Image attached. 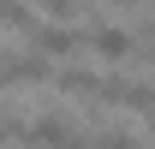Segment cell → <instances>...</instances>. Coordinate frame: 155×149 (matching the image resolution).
<instances>
[{
    "label": "cell",
    "mask_w": 155,
    "mask_h": 149,
    "mask_svg": "<svg viewBox=\"0 0 155 149\" xmlns=\"http://www.w3.org/2000/svg\"><path fill=\"white\" fill-rule=\"evenodd\" d=\"M54 84L72 95V101H84V108H101V101L119 95V78H96V72H84V66H60Z\"/></svg>",
    "instance_id": "cell-1"
},
{
    "label": "cell",
    "mask_w": 155,
    "mask_h": 149,
    "mask_svg": "<svg viewBox=\"0 0 155 149\" xmlns=\"http://www.w3.org/2000/svg\"><path fill=\"white\" fill-rule=\"evenodd\" d=\"M72 137H78V131H72L66 113H36V119L24 125V143H30V149H66Z\"/></svg>",
    "instance_id": "cell-2"
},
{
    "label": "cell",
    "mask_w": 155,
    "mask_h": 149,
    "mask_svg": "<svg viewBox=\"0 0 155 149\" xmlns=\"http://www.w3.org/2000/svg\"><path fill=\"white\" fill-rule=\"evenodd\" d=\"M78 36H84V30H72V24H36V30H30V48L48 54V60H66L78 48Z\"/></svg>",
    "instance_id": "cell-3"
},
{
    "label": "cell",
    "mask_w": 155,
    "mask_h": 149,
    "mask_svg": "<svg viewBox=\"0 0 155 149\" xmlns=\"http://www.w3.org/2000/svg\"><path fill=\"white\" fill-rule=\"evenodd\" d=\"M84 36H90V48H96L101 60H125V54H131V48H137L125 24H90Z\"/></svg>",
    "instance_id": "cell-4"
},
{
    "label": "cell",
    "mask_w": 155,
    "mask_h": 149,
    "mask_svg": "<svg viewBox=\"0 0 155 149\" xmlns=\"http://www.w3.org/2000/svg\"><path fill=\"white\" fill-rule=\"evenodd\" d=\"M119 108H131V113H149L155 108V84H125L119 78V95H114Z\"/></svg>",
    "instance_id": "cell-5"
},
{
    "label": "cell",
    "mask_w": 155,
    "mask_h": 149,
    "mask_svg": "<svg viewBox=\"0 0 155 149\" xmlns=\"http://www.w3.org/2000/svg\"><path fill=\"white\" fill-rule=\"evenodd\" d=\"M90 149H137V137H131V131H119V125H107V131L90 137Z\"/></svg>",
    "instance_id": "cell-6"
},
{
    "label": "cell",
    "mask_w": 155,
    "mask_h": 149,
    "mask_svg": "<svg viewBox=\"0 0 155 149\" xmlns=\"http://www.w3.org/2000/svg\"><path fill=\"white\" fill-rule=\"evenodd\" d=\"M0 24H12V30H30V6H24V0H0Z\"/></svg>",
    "instance_id": "cell-7"
},
{
    "label": "cell",
    "mask_w": 155,
    "mask_h": 149,
    "mask_svg": "<svg viewBox=\"0 0 155 149\" xmlns=\"http://www.w3.org/2000/svg\"><path fill=\"white\" fill-rule=\"evenodd\" d=\"M36 6H48V12H54L60 24H66V18H78V12H84V0H36Z\"/></svg>",
    "instance_id": "cell-8"
},
{
    "label": "cell",
    "mask_w": 155,
    "mask_h": 149,
    "mask_svg": "<svg viewBox=\"0 0 155 149\" xmlns=\"http://www.w3.org/2000/svg\"><path fill=\"white\" fill-rule=\"evenodd\" d=\"M12 137H24V119H18V113H0V149L12 143Z\"/></svg>",
    "instance_id": "cell-9"
},
{
    "label": "cell",
    "mask_w": 155,
    "mask_h": 149,
    "mask_svg": "<svg viewBox=\"0 0 155 149\" xmlns=\"http://www.w3.org/2000/svg\"><path fill=\"white\" fill-rule=\"evenodd\" d=\"M143 36H149V42H143V54H149V66H155V30H143Z\"/></svg>",
    "instance_id": "cell-10"
},
{
    "label": "cell",
    "mask_w": 155,
    "mask_h": 149,
    "mask_svg": "<svg viewBox=\"0 0 155 149\" xmlns=\"http://www.w3.org/2000/svg\"><path fill=\"white\" fill-rule=\"evenodd\" d=\"M107 6H125V12H131V6H143V0H107Z\"/></svg>",
    "instance_id": "cell-11"
},
{
    "label": "cell",
    "mask_w": 155,
    "mask_h": 149,
    "mask_svg": "<svg viewBox=\"0 0 155 149\" xmlns=\"http://www.w3.org/2000/svg\"><path fill=\"white\" fill-rule=\"evenodd\" d=\"M149 125H155V108H149Z\"/></svg>",
    "instance_id": "cell-12"
}]
</instances>
